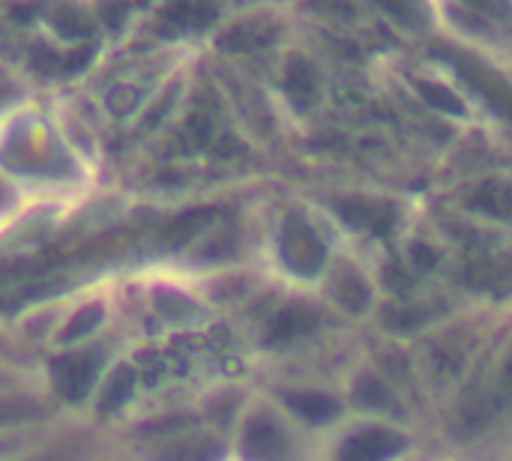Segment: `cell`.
<instances>
[{"instance_id": "obj_4", "label": "cell", "mask_w": 512, "mask_h": 461, "mask_svg": "<svg viewBox=\"0 0 512 461\" xmlns=\"http://www.w3.org/2000/svg\"><path fill=\"white\" fill-rule=\"evenodd\" d=\"M99 366H102V354H69V357H60L54 363V384H57L60 396L69 399V402H81L90 393Z\"/></svg>"}, {"instance_id": "obj_8", "label": "cell", "mask_w": 512, "mask_h": 461, "mask_svg": "<svg viewBox=\"0 0 512 461\" xmlns=\"http://www.w3.org/2000/svg\"><path fill=\"white\" fill-rule=\"evenodd\" d=\"M288 405L309 423H327L339 411L336 402L321 393H294V396H288Z\"/></svg>"}, {"instance_id": "obj_12", "label": "cell", "mask_w": 512, "mask_h": 461, "mask_svg": "<svg viewBox=\"0 0 512 461\" xmlns=\"http://www.w3.org/2000/svg\"><path fill=\"white\" fill-rule=\"evenodd\" d=\"M312 324V315L303 312V309H288L282 312L276 321H273V339H285V336H294V333H303L309 330Z\"/></svg>"}, {"instance_id": "obj_6", "label": "cell", "mask_w": 512, "mask_h": 461, "mask_svg": "<svg viewBox=\"0 0 512 461\" xmlns=\"http://www.w3.org/2000/svg\"><path fill=\"white\" fill-rule=\"evenodd\" d=\"M399 450V438L381 432V429H369L354 435L351 441H345L342 461H387Z\"/></svg>"}, {"instance_id": "obj_7", "label": "cell", "mask_w": 512, "mask_h": 461, "mask_svg": "<svg viewBox=\"0 0 512 461\" xmlns=\"http://www.w3.org/2000/svg\"><path fill=\"white\" fill-rule=\"evenodd\" d=\"M246 453L258 461H273L282 453V435L270 420H255L246 432Z\"/></svg>"}, {"instance_id": "obj_3", "label": "cell", "mask_w": 512, "mask_h": 461, "mask_svg": "<svg viewBox=\"0 0 512 461\" xmlns=\"http://www.w3.org/2000/svg\"><path fill=\"white\" fill-rule=\"evenodd\" d=\"M405 39H429L441 33L438 0H363Z\"/></svg>"}, {"instance_id": "obj_10", "label": "cell", "mask_w": 512, "mask_h": 461, "mask_svg": "<svg viewBox=\"0 0 512 461\" xmlns=\"http://www.w3.org/2000/svg\"><path fill=\"white\" fill-rule=\"evenodd\" d=\"M132 390H135V375L129 372V369H120L114 378H111V384L105 387V393H102V402H99V411H114V408H120L129 396H132Z\"/></svg>"}, {"instance_id": "obj_2", "label": "cell", "mask_w": 512, "mask_h": 461, "mask_svg": "<svg viewBox=\"0 0 512 461\" xmlns=\"http://www.w3.org/2000/svg\"><path fill=\"white\" fill-rule=\"evenodd\" d=\"M411 90L414 96L435 114L450 117V120H471L474 102L471 93L462 90V81L441 72V69H420L411 75Z\"/></svg>"}, {"instance_id": "obj_9", "label": "cell", "mask_w": 512, "mask_h": 461, "mask_svg": "<svg viewBox=\"0 0 512 461\" xmlns=\"http://www.w3.org/2000/svg\"><path fill=\"white\" fill-rule=\"evenodd\" d=\"M285 87L297 99H315L318 96V75H315L312 63L291 60L288 63V72H285Z\"/></svg>"}, {"instance_id": "obj_5", "label": "cell", "mask_w": 512, "mask_h": 461, "mask_svg": "<svg viewBox=\"0 0 512 461\" xmlns=\"http://www.w3.org/2000/svg\"><path fill=\"white\" fill-rule=\"evenodd\" d=\"M282 246H285V261L300 273H315L324 264V255H327L318 234L297 216L285 225V243Z\"/></svg>"}, {"instance_id": "obj_14", "label": "cell", "mask_w": 512, "mask_h": 461, "mask_svg": "<svg viewBox=\"0 0 512 461\" xmlns=\"http://www.w3.org/2000/svg\"><path fill=\"white\" fill-rule=\"evenodd\" d=\"M51 21H54V27H57L63 36H72V39H78V36H87V30H90L87 18H84L78 9H57Z\"/></svg>"}, {"instance_id": "obj_15", "label": "cell", "mask_w": 512, "mask_h": 461, "mask_svg": "<svg viewBox=\"0 0 512 461\" xmlns=\"http://www.w3.org/2000/svg\"><path fill=\"white\" fill-rule=\"evenodd\" d=\"M507 3H510V9H512V0H507Z\"/></svg>"}, {"instance_id": "obj_11", "label": "cell", "mask_w": 512, "mask_h": 461, "mask_svg": "<svg viewBox=\"0 0 512 461\" xmlns=\"http://www.w3.org/2000/svg\"><path fill=\"white\" fill-rule=\"evenodd\" d=\"M213 15H216V9H213L207 0H183V3L174 9V18H180L183 24H192V27L210 24Z\"/></svg>"}, {"instance_id": "obj_1", "label": "cell", "mask_w": 512, "mask_h": 461, "mask_svg": "<svg viewBox=\"0 0 512 461\" xmlns=\"http://www.w3.org/2000/svg\"><path fill=\"white\" fill-rule=\"evenodd\" d=\"M438 21H441V33H450L456 42H465L471 48L501 51L507 48L510 39L504 21L462 0H438Z\"/></svg>"}, {"instance_id": "obj_13", "label": "cell", "mask_w": 512, "mask_h": 461, "mask_svg": "<svg viewBox=\"0 0 512 461\" xmlns=\"http://www.w3.org/2000/svg\"><path fill=\"white\" fill-rule=\"evenodd\" d=\"M99 318H102V309H99V306H87V309H81V312L69 321V327L63 330V342H75V339L87 336V333L99 324Z\"/></svg>"}]
</instances>
